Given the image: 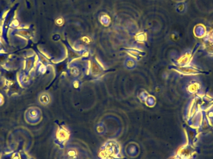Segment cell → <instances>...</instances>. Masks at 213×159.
<instances>
[{"instance_id":"1","label":"cell","mask_w":213,"mask_h":159,"mask_svg":"<svg viewBox=\"0 0 213 159\" xmlns=\"http://www.w3.org/2000/svg\"><path fill=\"white\" fill-rule=\"evenodd\" d=\"M187 8H188V6H187L186 3H185L184 2H182L178 3L176 5V10L179 14H184V13H185L186 12Z\"/></svg>"},{"instance_id":"2","label":"cell","mask_w":213,"mask_h":159,"mask_svg":"<svg viewBox=\"0 0 213 159\" xmlns=\"http://www.w3.org/2000/svg\"><path fill=\"white\" fill-rule=\"evenodd\" d=\"M67 156L69 157V159H76L77 157V154L75 150L69 151L67 152Z\"/></svg>"}]
</instances>
